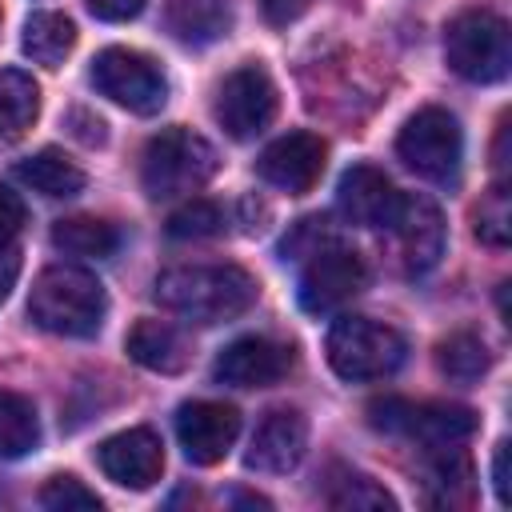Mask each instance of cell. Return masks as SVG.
Segmentation results:
<instances>
[{
	"mask_svg": "<svg viewBox=\"0 0 512 512\" xmlns=\"http://www.w3.org/2000/svg\"><path fill=\"white\" fill-rule=\"evenodd\" d=\"M256 280L236 264H180L156 276L160 308L192 324H224L256 304Z\"/></svg>",
	"mask_w": 512,
	"mask_h": 512,
	"instance_id": "obj_1",
	"label": "cell"
},
{
	"mask_svg": "<svg viewBox=\"0 0 512 512\" xmlns=\"http://www.w3.org/2000/svg\"><path fill=\"white\" fill-rule=\"evenodd\" d=\"M108 312L104 284L76 264H52L36 276L32 296H28V316L36 328L52 336H96Z\"/></svg>",
	"mask_w": 512,
	"mask_h": 512,
	"instance_id": "obj_2",
	"label": "cell"
},
{
	"mask_svg": "<svg viewBox=\"0 0 512 512\" xmlns=\"http://www.w3.org/2000/svg\"><path fill=\"white\" fill-rule=\"evenodd\" d=\"M216 148L192 128H164L144 144L140 184L152 200H176L200 192L216 176Z\"/></svg>",
	"mask_w": 512,
	"mask_h": 512,
	"instance_id": "obj_3",
	"label": "cell"
},
{
	"mask_svg": "<svg viewBox=\"0 0 512 512\" xmlns=\"http://www.w3.org/2000/svg\"><path fill=\"white\" fill-rule=\"evenodd\" d=\"M324 352L340 380L368 384V380H388L404 364L408 344L392 324H380L372 316H340L328 328Z\"/></svg>",
	"mask_w": 512,
	"mask_h": 512,
	"instance_id": "obj_4",
	"label": "cell"
},
{
	"mask_svg": "<svg viewBox=\"0 0 512 512\" xmlns=\"http://www.w3.org/2000/svg\"><path fill=\"white\" fill-rule=\"evenodd\" d=\"M444 60L456 76L472 84H496L512 68L508 24L488 8H468L444 28Z\"/></svg>",
	"mask_w": 512,
	"mask_h": 512,
	"instance_id": "obj_5",
	"label": "cell"
},
{
	"mask_svg": "<svg viewBox=\"0 0 512 512\" xmlns=\"http://www.w3.org/2000/svg\"><path fill=\"white\" fill-rule=\"evenodd\" d=\"M396 156L404 168H412L420 180L432 184H456L460 160H464V136L452 112L444 108H420L408 116V124L396 136Z\"/></svg>",
	"mask_w": 512,
	"mask_h": 512,
	"instance_id": "obj_6",
	"label": "cell"
},
{
	"mask_svg": "<svg viewBox=\"0 0 512 512\" xmlns=\"http://www.w3.org/2000/svg\"><path fill=\"white\" fill-rule=\"evenodd\" d=\"M92 84L100 96H108L112 104H120L136 116H152L168 100V80H164L160 64L132 48H104L92 60Z\"/></svg>",
	"mask_w": 512,
	"mask_h": 512,
	"instance_id": "obj_7",
	"label": "cell"
},
{
	"mask_svg": "<svg viewBox=\"0 0 512 512\" xmlns=\"http://www.w3.org/2000/svg\"><path fill=\"white\" fill-rule=\"evenodd\" d=\"M368 420H372V428L412 436L424 448L464 444L476 432V412L464 408V404H408V400H396V396L372 400Z\"/></svg>",
	"mask_w": 512,
	"mask_h": 512,
	"instance_id": "obj_8",
	"label": "cell"
},
{
	"mask_svg": "<svg viewBox=\"0 0 512 512\" xmlns=\"http://www.w3.org/2000/svg\"><path fill=\"white\" fill-rule=\"evenodd\" d=\"M368 280V268L360 260V252L328 240L320 244L316 252L304 256V268H300V308L312 312V316H328L336 308H344Z\"/></svg>",
	"mask_w": 512,
	"mask_h": 512,
	"instance_id": "obj_9",
	"label": "cell"
},
{
	"mask_svg": "<svg viewBox=\"0 0 512 512\" xmlns=\"http://www.w3.org/2000/svg\"><path fill=\"white\" fill-rule=\"evenodd\" d=\"M212 116L232 140L260 136L276 116V84H272V76L260 64H240L236 72H228L216 84Z\"/></svg>",
	"mask_w": 512,
	"mask_h": 512,
	"instance_id": "obj_10",
	"label": "cell"
},
{
	"mask_svg": "<svg viewBox=\"0 0 512 512\" xmlns=\"http://www.w3.org/2000/svg\"><path fill=\"white\" fill-rule=\"evenodd\" d=\"M396 244H400V260L412 276H424L440 264L444 256V244H448V232H444V216L440 208L428 200V196H416V192H400L396 200V212L388 220Z\"/></svg>",
	"mask_w": 512,
	"mask_h": 512,
	"instance_id": "obj_11",
	"label": "cell"
},
{
	"mask_svg": "<svg viewBox=\"0 0 512 512\" xmlns=\"http://www.w3.org/2000/svg\"><path fill=\"white\" fill-rule=\"evenodd\" d=\"M240 436V412L224 400H188L176 412V440L200 468L220 464Z\"/></svg>",
	"mask_w": 512,
	"mask_h": 512,
	"instance_id": "obj_12",
	"label": "cell"
},
{
	"mask_svg": "<svg viewBox=\"0 0 512 512\" xmlns=\"http://www.w3.org/2000/svg\"><path fill=\"white\" fill-rule=\"evenodd\" d=\"M288 372H292V348L268 336H240L228 348H220L212 364V376L228 388H268L280 384Z\"/></svg>",
	"mask_w": 512,
	"mask_h": 512,
	"instance_id": "obj_13",
	"label": "cell"
},
{
	"mask_svg": "<svg viewBox=\"0 0 512 512\" xmlns=\"http://www.w3.org/2000/svg\"><path fill=\"white\" fill-rule=\"evenodd\" d=\"M324 156H328V144L312 132H288L280 140H272L264 152H260V176L288 192V196H304L316 188L320 172H324Z\"/></svg>",
	"mask_w": 512,
	"mask_h": 512,
	"instance_id": "obj_14",
	"label": "cell"
},
{
	"mask_svg": "<svg viewBox=\"0 0 512 512\" xmlns=\"http://www.w3.org/2000/svg\"><path fill=\"white\" fill-rule=\"evenodd\" d=\"M100 472L120 488H152L164 472V444L152 428H128L96 448Z\"/></svg>",
	"mask_w": 512,
	"mask_h": 512,
	"instance_id": "obj_15",
	"label": "cell"
},
{
	"mask_svg": "<svg viewBox=\"0 0 512 512\" xmlns=\"http://www.w3.org/2000/svg\"><path fill=\"white\" fill-rule=\"evenodd\" d=\"M304 448H308V420L296 408H272L256 424L244 464L256 468V472L280 476V472H292L304 460Z\"/></svg>",
	"mask_w": 512,
	"mask_h": 512,
	"instance_id": "obj_16",
	"label": "cell"
},
{
	"mask_svg": "<svg viewBox=\"0 0 512 512\" xmlns=\"http://www.w3.org/2000/svg\"><path fill=\"white\" fill-rule=\"evenodd\" d=\"M396 200H400V192L392 188V180L376 164H352L336 184L340 216L348 224H360V228H388Z\"/></svg>",
	"mask_w": 512,
	"mask_h": 512,
	"instance_id": "obj_17",
	"label": "cell"
},
{
	"mask_svg": "<svg viewBox=\"0 0 512 512\" xmlns=\"http://www.w3.org/2000/svg\"><path fill=\"white\" fill-rule=\"evenodd\" d=\"M128 356L148 372H184L188 368V340L164 320H136L128 332Z\"/></svg>",
	"mask_w": 512,
	"mask_h": 512,
	"instance_id": "obj_18",
	"label": "cell"
},
{
	"mask_svg": "<svg viewBox=\"0 0 512 512\" xmlns=\"http://www.w3.org/2000/svg\"><path fill=\"white\" fill-rule=\"evenodd\" d=\"M164 20L176 40L212 44L232 28V8H228V0H168Z\"/></svg>",
	"mask_w": 512,
	"mask_h": 512,
	"instance_id": "obj_19",
	"label": "cell"
},
{
	"mask_svg": "<svg viewBox=\"0 0 512 512\" xmlns=\"http://www.w3.org/2000/svg\"><path fill=\"white\" fill-rule=\"evenodd\" d=\"M40 116V88L20 68H0V148L16 144Z\"/></svg>",
	"mask_w": 512,
	"mask_h": 512,
	"instance_id": "obj_20",
	"label": "cell"
},
{
	"mask_svg": "<svg viewBox=\"0 0 512 512\" xmlns=\"http://www.w3.org/2000/svg\"><path fill=\"white\" fill-rule=\"evenodd\" d=\"M16 176H20L32 192L52 196V200H68V196H76V192L84 188V172H80L64 152H56V148H44V152L20 160V164H16Z\"/></svg>",
	"mask_w": 512,
	"mask_h": 512,
	"instance_id": "obj_21",
	"label": "cell"
},
{
	"mask_svg": "<svg viewBox=\"0 0 512 512\" xmlns=\"http://www.w3.org/2000/svg\"><path fill=\"white\" fill-rule=\"evenodd\" d=\"M428 492L436 504H468L472 500V460L460 444L428 448Z\"/></svg>",
	"mask_w": 512,
	"mask_h": 512,
	"instance_id": "obj_22",
	"label": "cell"
},
{
	"mask_svg": "<svg viewBox=\"0 0 512 512\" xmlns=\"http://www.w3.org/2000/svg\"><path fill=\"white\" fill-rule=\"evenodd\" d=\"M76 48V24L64 12H32L24 24V52L44 64L56 68L64 64V56Z\"/></svg>",
	"mask_w": 512,
	"mask_h": 512,
	"instance_id": "obj_23",
	"label": "cell"
},
{
	"mask_svg": "<svg viewBox=\"0 0 512 512\" xmlns=\"http://www.w3.org/2000/svg\"><path fill=\"white\" fill-rule=\"evenodd\" d=\"M52 244L64 256H96L100 260V256H112L120 248V232L96 216H68V220L52 224Z\"/></svg>",
	"mask_w": 512,
	"mask_h": 512,
	"instance_id": "obj_24",
	"label": "cell"
},
{
	"mask_svg": "<svg viewBox=\"0 0 512 512\" xmlns=\"http://www.w3.org/2000/svg\"><path fill=\"white\" fill-rule=\"evenodd\" d=\"M436 364L448 380L456 384H476L488 368H492V352L484 344V336L476 332H452L436 344Z\"/></svg>",
	"mask_w": 512,
	"mask_h": 512,
	"instance_id": "obj_25",
	"label": "cell"
},
{
	"mask_svg": "<svg viewBox=\"0 0 512 512\" xmlns=\"http://www.w3.org/2000/svg\"><path fill=\"white\" fill-rule=\"evenodd\" d=\"M40 444V420L28 396L0 392V460L28 456Z\"/></svg>",
	"mask_w": 512,
	"mask_h": 512,
	"instance_id": "obj_26",
	"label": "cell"
},
{
	"mask_svg": "<svg viewBox=\"0 0 512 512\" xmlns=\"http://www.w3.org/2000/svg\"><path fill=\"white\" fill-rule=\"evenodd\" d=\"M224 232V208L212 200H188L168 216V236L172 240H208Z\"/></svg>",
	"mask_w": 512,
	"mask_h": 512,
	"instance_id": "obj_27",
	"label": "cell"
},
{
	"mask_svg": "<svg viewBox=\"0 0 512 512\" xmlns=\"http://www.w3.org/2000/svg\"><path fill=\"white\" fill-rule=\"evenodd\" d=\"M328 504L332 508H396L392 492H384L372 476H360V472H340L328 488Z\"/></svg>",
	"mask_w": 512,
	"mask_h": 512,
	"instance_id": "obj_28",
	"label": "cell"
},
{
	"mask_svg": "<svg viewBox=\"0 0 512 512\" xmlns=\"http://www.w3.org/2000/svg\"><path fill=\"white\" fill-rule=\"evenodd\" d=\"M476 236L492 248H504L512 240V208H508V192L500 184L476 208Z\"/></svg>",
	"mask_w": 512,
	"mask_h": 512,
	"instance_id": "obj_29",
	"label": "cell"
},
{
	"mask_svg": "<svg viewBox=\"0 0 512 512\" xmlns=\"http://www.w3.org/2000/svg\"><path fill=\"white\" fill-rule=\"evenodd\" d=\"M40 504L52 508V512H96L100 496L84 480H76V476H52L40 488Z\"/></svg>",
	"mask_w": 512,
	"mask_h": 512,
	"instance_id": "obj_30",
	"label": "cell"
},
{
	"mask_svg": "<svg viewBox=\"0 0 512 512\" xmlns=\"http://www.w3.org/2000/svg\"><path fill=\"white\" fill-rule=\"evenodd\" d=\"M24 220H28V208H24L20 192L0 184V244H12L20 236V228H24Z\"/></svg>",
	"mask_w": 512,
	"mask_h": 512,
	"instance_id": "obj_31",
	"label": "cell"
},
{
	"mask_svg": "<svg viewBox=\"0 0 512 512\" xmlns=\"http://www.w3.org/2000/svg\"><path fill=\"white\" fill-rule=\"evenodd\" d=\"M256 4H260L264 20H268L272 28H284V24L300 20V16L308 12V4H312V0H256Z\"/></svg>",
	"mask_w": 512,
	"mask_h": 512,
	"instance_id": "obj_32",
	"label": "cell"
},
{
	"mask_svg": "<svg viewBox=\"0 0 512 512\" xmlns=\"http://www.w3.org/2000/svg\"><path fill=\"white\" fill-rule=\"evenodd\" d=\"M144 0H88V12L96 20H108V24H120V20H132L140 16Z\"/></svg>",
	"mask_w": 512,
	"mask_h": 512,
	"instance_id": "obj_33",
	"label": "cell"
},
{
	"mask_svg": "<svg viewBox=\"0 0 512 512\" xmlns=\"http://www.w3.org/2000/svg\"><path fill=\"white\" fill-rule=\"evenodd\" d=\"M16 276H20V252L12 244H0V304L8 300Z\"/></svg>",
	"mask_w": 512,
	"mask_h": 512,
	"instance_id": "obj_34",
	"label": "cell"
},
{
	"mask_svg": "<svg viewBox=\"0 0 512 512\" xmlns=\"http://www.w3.org/2000/svg\"><path fill=\"white\" fill-rule=\"evenodd\" d=\"M492 484H496L500 504H508V500H512V492H508V440H500V444H496V460H492Z\"/></svg>",
	"mask_w": 512,
	"mask_h": 512,
	"instance_id": "obj_35",
	"label": "cell"
},
{
	"mask_svg": "<svg viewBox=\"0 0 512 512\" xmlns=\"http://www.w3.org/2000/svg\"><path fill=\"white\" fill-rule=\"evenodd\" d=\"M72 120H76V124H84V128H76V136H80L84 144H104V120H100V116H92V112L76 108V112H72Z\"/></svg>",
	"mask_w": 512,
	"mask_h": 512,
	"instance_id": "obj_36",
	"label": "cell"
}]
</instances>
